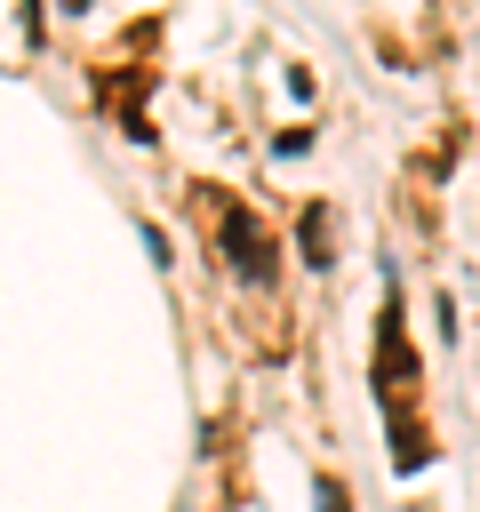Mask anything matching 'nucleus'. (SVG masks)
I'll use <instances>...</instances> for the list:
<instances>
[{
  "mask_svg": "<svg viewBox=\"0 0 480 512\" xmlns=\"http://www.w3.org/2000/svg\"><path fill=\"white\" fill-rule=\"evenodd\" d=\"M208 200H216V256H224L248 288H264V280H272V264H280L272 224H264L248 200H232V192H208Z\"/></svg>",
  "mask_w": 480,
  "mask_h": 512,
  "instance_id": "f257e3e1",
  "label": "nucleus"
},
{
  "mask_svg": "<svg viewBox=\"0 0 480 512\" xmlns=\"http://www.w3.org/2000/svg\"><path fill=\"white\" fill-rule=\"evenodd\" d=\"M376 392H384V416H408V392H416V352H408V320H400V288H384V320H376Z\"/></svg>",
  "mask_w": 480,
  "mask_h": 512,
  "instance_id": "f03ea898",
  "label": "nucleus"
},
{
  "mask_svg": "<svg viewBox=\"0 0 480 512\" xmlns=\"http://www.w3.org/2000/svg\"><path fill=\"white\" fill-rule=\"evenodd\" d=\"M296 240H304V264H312V272H328V264H336V256H328V200H304Z\"/></svg>",
  "mask_w": 480,
  "mask_h": 512,
  "instance_id": "7ed1b4c3",
  "label": "nucleus"
},
{
  "mask_svg": "<svg viewBox=\"0 0 480 512\" xmlns=\"http://www.w3.org/2000/svg\"><path fill=\"white\" fill-rule=\"evenodd\" d=\"M312 504H320V512H352V496H344V480H336V472H320V480H312Z\"/></svg>",
  "mask_w": 480,
  "mask_h": 512,
  "instance_id": "20e7f679",
  "label": "nucleus"
},
{
  "mask_svg": "<svg viewBox=\"0 0 480 512\" xmlns=\"http://www.w3.org/2000/svg\"><path fill=\"white\" fill-rule=\"evenodd\" d=\"M272 152H280V160H296V152H312V128H280V136H272Z\"/></svg>",
  "mask_w": 480,
  "mask_h": 512,
  "instance_id": "39448f33",
  "label": "nucleus"
}]
</instances>
